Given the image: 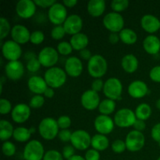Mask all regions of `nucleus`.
<instances>
[{"label":"nucleus","mask_w":160,"mask_h":160,"mask_svg":"<svg viewBox=\"0 0 160 160\" xmlns=\"http://www.w3.org/2000/svg\"><path fill=\"white\" fill-rule=\"evenodd\" d=\"M137 120L135 113L128 108H123L117 111L113 117L115 125L120 128H131Z\"/></svg>","instance_id":"7"},{"label":"nucleus","mask_w":160,"mask_h":160,"mask_svg":"<svg viewBox=\"0 0 160 160\" xmlns=\"http://www.w3.org/2000/svg\"><path fill=\"white\" fill-rule=\"evenodd\" d=\"M45 154L43 145L35 139L29 141L24 146L23 152V159L25 160H42Z\"/></svg>","instance_id":"5"},{"label":"nucleus","mask_w":160,"mask_h":160,"mask_svg":"<svg viewBox=\"0 0 160 160\" xmlns=\"http://www.w3.org/2000/svg\"><path fill=\"white\" fill-rule=\"evenodd\" d=\"M125 143L128 151L136 152L144 148L145 144V137L141 131L133 130L127 134Z\"/></svg>","instance_id":"8"},{"label":"nucleus","mask_w":160,"mask_h":160,"mask_svg":"<svg viewBox=\"0 0 160 160\" xmlns=\"http://www.w3.org/2000/svg\"><path fill=\"white\" fill-rule=\"evenodd\" d=\"M157 160H160V156H159V158H158V159H157Z\"/></svg>","instance_id":"61"},{"label":"nucleus","mask_w":160,"mask_h":160,"mask_svg":"<svg viewBox=\"0 0 160 160\" xmlns=\"http://www.w3.org/2000/svg\"><path fill=\"white\" fill-rule=\"evenodd\" d=\"M28 87L32 93L35 95H42L48 86L44 78L34 75L28 79Z\"/></svg>","instance_id":"22"},{"label":"nucleus","mask_w":160,"mask_h":160,"mask_svg":"<svg viewBox=\"0 0 160 160\" xmlns=\"http://www.w3.org/2000/svg\"><path fill=\"white\" fill-rule=\"evenodd\" d=\"M41 67H42V64L39 62L38 57L28 61L26 65V68L28 69V71L31 72V73H36V72H38L40 70Z\"/></svg>","instance_id":"45"},{"label":"nucleus","mask_w":160,"mask_h":160,"mask_svg":"<svg viewBox=\"0 0 160 160\" xmlns=\"http://www.w3.org/2000/svg\"><path fill=\"white\" fill-rule=\"evenodd\" d=\"M111 9L113 12L120 13L122 11H124L129 6L128 0H112L110 3Z\"/></svg>","instance_id":"35"},{"label":"nucleus","mask_w":160,"mask_h":160,"mask_svg":"<svg viewBox=\"0 0 160 160\" xmlns=\"http://www.w3.org/2000/svg\"><path fill=\"white\" fill-rule=\"evenodd\" d=\"M108 70V62L104 56L95 54L88 61V71L91 77L101 78L106 73Z\"/></svg>","instance_id":"1"},{"label":"nucleus","mask_w":160,"mask_h":160,"mask_svg":"<svg viewBox=\"0 0 160 160\" xmlns=\"http://www.w3.org/2000/svg\"><path fill=\"white\" fill-rule=\"evenodd\" d=\"M103 25L110 33H120L124 27V19L119 12H110L105 15L102 20Z\"/></svg>","instance_id":"6"},{"label":"nucleus","mask_w":160,"mask_h":160,"mask_svg":"<svg viewBox=\"0 0 160 160\" xmlns=\"http://www.w3.org/2000/svg\"><path fill=\"white\" fill-rule=\"evenodd\" d=\"M151 136L155 142H160V123H156L152 127L151 131Z\"/></svg>","instance_id":"51"},{"label":"nucleus","mask_w":160,"mask_h":160,"mask_svg":"<svg viewBox=\"0 0 160 160\" xmlns=\"http://www.w3.org/2000/svg\"><path fill=\"white\" fill-rule=\"evenodd\" d=\"M67 10L66 6L62 3L56 2L48 9V18L52 23L62 25L67 18Z\"/></svg>","instance_id":"12"},{"label":"nucleus","mask_w":160,"mask_h":160,"mask_svg":"<svg viewBox=\"0 0 160 160\" xmlns=\"http://www.w3.org/2000/svg\"><path fill=\"white\" fill-rule=\"evenodd\" d=\"M141 26L146 32L154 34L160 29V20L156 16L145 14L141 19Z\"/></svg>","instance_id":"23"},{"label":"nucleus","mask_w":160,"mask_h":160,"mask_svg":"<svg viewBox=\"0 0 160 160\" xmlns=\"http://www.w3.org/2000/svg\"><path fill=\"white\" fill-rule=\"evenodd\" d=\"M31 109L29 105L25 103H18L12 108L10 113L11 118L17 123H25L31 117Z\"/></svg>","instance_id":"16"},{"label":"nucleus","mask_w":160,"mask_h":160,"mask_svg":"<svg viewBox=\"0 0 160 160\" xmlns=\"http://www.w3.org/2000/svg\"><path fill=\"white\" fill-rule=\"evenodd\" d=\"M16 148L15 145L12 142H9V141H6L2 143V151L4 156H7V157H11V156H14L16 153Z\"/></svg>","instance_id":"37"},{"label":"nucleus","mask_w":160,"mask_h":160,"mask_svg":"<svg viewBox=\"0 0 160 160\" xmlns=\"http://www.w3.org/2000/svg\"><path fill=\"white\" fill-rule=\"evenodd\" d=\"M149 77L154 82L160 83V66H156L151 69Z\"/></svg>","instance_id":"49"},{"label":"nucleus","mask_w":160,"mask_h":160,"mask_svg":"<svg viewBox=\"0 0 160 160\" xmlns=\"http://www.w3.org/2000/svg\"><path fill=\"white\" fill-rule=\"evenodd\" d=\"M31 34V33L30 32L28 28L22 24L14 25L10 33L12 40L18 43L19 45H23L30 42Z\"/></svg>","instance_id":"20"},{"label":"nucleus","mask_w":160,"mask_h":160,"mask_svg":"<svg viewBox=\"0 0 160 160\" xmlns=\"http://www.w3.org/2000/svg\"><path fill=\"white\" fill-rule=\"evenodd\" d=\"M156 106L158 108V109H160V98H159V99H158L157 101H156Z\"/></svg>","instance_id":"60"},{"label":"nucleus","mask_w":160,"mask_h":160,"mask_svg":"<svg viewBox=\"0 0 160 160\" xmlns=\"http://www.w3.org/2000/svg\"><path fill=\"white\" fill-rule=\"evenodd\" d=\"M63 159L62 153L57 150L51 149L45 152L42 160H63Z\"/></svg>","instance_id":"43"},{"label":"nucleus","mask_w":160,"mask_h":160,"mask_svg":"<svg viewBox=\"0 0 160 160\" xmlns=\"http://www.w3.org/2000/svg\"><path fill=\"white\" fill-rule=\"evenodd\" d=\"M100 102V96L98 92L89 89L85 91L81 97V103L87 110H94L98 108Z\"/></svg>","instance_id":"17"},{"label":"nucleus","mask_w":160,"mask_h":160,"mask_svg":"<svg viewBox=\"0 0 160 160\" xmlns=\"http://www.w3.org/2000/svg\"><path fill=\"white\" fill-rule=\"evenodd\" d=\"M116 106H117V104H116L115 101L109 99V98H105V99L102 100L98 109L100 114L102 115L109 116L112 112H114Z\"/></svg>","instance_id":"32"},{"label":"nucleus","mask_w":160,"mask_h":160,"mask_svg":"<svg viewBox=\"0 0 160 160\" xmlns=\"http://www.w3.org/2000/svg\"><path fill=\"white\" fill-rule=\"evenodd\" d=\"M56 49H57L59 54L62 55V56H68V55L71 54L73 48L70 42L62 41L58 44Z\"/></svg>","instance_id":"36"},{"label":"nucleus","mask_w":160,"mask_h":160,"mask_svg":"<svg viewBox=\"0 0 160 160\" xmlns=\"http://www.w3.org/2000/svg\"><path fill=\"white\" fill-rule=\"evenodd\" d=\"M36 6L34 1L31 0H20L16 4V12L20 17L29 19L34 15L36 12Z\"/></svg>","instance_id":"18"},{"label":"nucleus","mask_w":160,"mask_h":160,"mask_svg":"<svg viewBox=\"0 0 160 160\" xmlns=\"http://www.w3.org/2000/svg\"><path fill=\"white\" fill-rule=\"evenodd\" d=\"M85 160H100V153L94 148L88 149L84 155Z\"/></svg>","instance_id":"47"},{"label":"nucleus","mask_w":160,"mask_h":160,"mask_svg":"<svg viewBox=\"0 0 160 160\" xmlns=\"http://www.w3.org/2000/svg\"><path fill=\"white\" fill-rule=\"evenodd\" d=\"M38 59L42 67H55L59 61V52L57 49L51 46L44 47L38 55Z\"/></svg>","instance_id":"9"},{"label":"nucleus","mask_w":160,"mask_h":160,"mask_svg":"<svg viewBox=\"0 0 160 160\" xmlns=\"http://www.w3.org/2000/svg\"><path fill=\"white\" fill-rule=\"evenodd\" d=\"M120 41L126 45H134L138 41V34L135 31L131 28H123L120 33Z\"/></svg>","instance_id":"31"},{"label":"nucleus","mask_w":160,"mask_h":160,"mask_svg":"<svg viewBox=\"0 0 160 160\" xmlns=\"http://www.w3.org/2000/svg\"><path fill=\"white\" fill-rule=\"evenodd\" d=\"M94 127L98 134L107 135L113 131L115 123L113 119L111 118L109 116L100 114L94 120Z\"/></svg>","instance_id":"13"},{"label":"nucleus","mask_w":160,"mask_h":160,"mask_svg":"<svg viewBox=\"0 0 160 160\" xmlns=\"http://www.w3.org/2000/svg\"><path fill=\"white\" fill-rule=\"evenodd\" d=\"M24 66L20 60L8 62L5 66V74L12 81H18L24 74Z\"/></svg>","instance_id":"15"},{"label":"nucleus","mask_w":160,"mask_h":160,"mask_svg":"<svg viewBox=\"0 0 160 160\" xmlns=\"http://www.w3.org/2000/svg\"><path fill=\"white\" fill-rule=\"evenodd\" d=\"M70 43L71 44L73 49L80 52L87 48L89 43V38L87 34L81 32L72 36Z\"/></svg>","instance_id":"27"},{"label":"nucleus","mask_w":160,"mask_h":160,"mask_svg":"<svg viewBox=\"0 0 160 160\" xmlns=\"http://www.w3.org/2000/svg\"><path fill=\"white\" fill-rule=\"evenodd\" d=\"M62 155L64 159L67 160L75 156V148L72 145H67L63 147L62 152Z\"/></svg>","instance_id":"46"},{"label":"nucleus","mask_w":160,"mask_h":160,"mask_svg":"<svg viewBox=\"0 0 160 160\" xmlns=\"http://www.w3.org/2000/svg\"><path fill=\"white\" fill-rule=\"evenodd\" d=\"M38 132L41 137L47 141L56 138L59 132L57 120L52 117H45L42 119L38 125Z\"/></svg>","instance_id":"3"},{"label":"nucleus","mask_w":160,"mask_h":160,"mask_svg":"<svg viewBox=\"0 0 160 160\" xmlns=\"http://www.w3.org/2000/svg\"><path fill=\"white\" fill-rule=\"evenodd\" d=\"M2 53L3 57L9 62L19 60L22 56V48L20 45L12 40H7L2 43Z\"/></svg>","instance_id":"11"},{"label":"nucleus","mask_w":160,"mask_h":160,"mask_svg":"<svg viewBox=\"0 0 160 160\" xmlns=\"http://www.w3.org/2000/svg\"><path fill=\"white\" fill-rule=\"evenodd\" d=\"M134 113H135L136 117L138 120H142L145 121L148 119H149V117L152 115V108L147 103H141L138 106L136 107L135 111H134Z\"/></svg>","instance_id":"33"},{"label":"nucleus","mask_w":160,"mask_h":160,"mask_svg":"<svg viewBox=\"0 0 160 160\" xmlns=\"http://www.w3.org/2000/svg\"><path fill=\"white\" fill-rule=\"evenodd\" d=\"M35 132V128H27L25 127H18L15 128L12 138L18 142H26L31 138V134Z\"/></svg>","instance_id":"28"},{"label":"nucleus","mask_w":160,"mask_h":160,"mask_svg":"<svg viewBox=\"0 0 160 160\" xmlns=\"http://www.w3.org/2000/svg\"><path fill=\"white\" fill-rule=\"evenodd\" d=\"M109 145V140L106 135L101 134H96L92 137L91 146L92 148L98 152L105 151Z\"/></svg>","instance_id":"29"},{"label":"nucleus","mask_w":160,"mask_h":160,"mask_svg":"<svg viewBox=\"0 0 160 160\" xmlns=\"http://www.w3.org/2000/svg\"><path fill=\"white\" fill-rule=\"evenodd\" d=\"M64 69L67 75L71 78H78L83 72V63L77 56H70L65 62Z\"/></svg>","instance_id":"19"},{"label":"nucleus","mask_w":160,"mask_h":160,"mask_svg":"<svg viewBox=\"0 0 160 160\" xmlns=\"http://www.w3.org/2000/svg\"><path fill=\"white\" fill-rule=\"evenodd\" d=\"M45 104V98L42 95H34L30 99L29 106L32 109H39Z\"/></svg>","instance_id":"38"},{"label":"nucleus","mask_w":160,"mask_h":160,"mask_svg":"<svg viewBox=\"0 0 160 160\" xmlns=\"http://www.w3.org/2000/svg\"><path fill=\"white\" fill-rule=\"evenodd\" d=\"M111 148H112V152H114L115 153H117V154L123 153L127 149L125 141L121 140V139H117V140L113 141L111 145Z\"/></svg>","instance_id":"40"},{"label":"nucleus","mask_w":160,"mask_h":160,"mask_svg":"<svg viewBox=\"0 0 160 160\" xmlns=\"http://www.w3.org/2000/svg\"><path fill=\"white\" fill-rule=\"evenodd\" d=\"M128 92L134 98H142L149 93L146 83L141 80H135L129 84Z\"/></svg>","instance_id":"21"},{"label":"nucleus","mask_w":160,"mask_h":160,"mask_svg":"<svg viewBox=\"0 0 160 160\" xmlns=\"http://www.w3.org/2000/svg\"><path fill=\"white\" fill-rule=\"evenodd\" d=\"M62 4L66 7L72 8L78 4V1L77 0H64V1H62Z\"/></svg>","instance_id":"56"},{"label":"nucleus","mask_w":160,"mask_h":160,"mask_svg":"<svg viewBox=\"0 0 160 160\" xmlns=\"http://www.w3.org/2000/svg\"><path fill=\"white\" fill-rule=\"evenodd\" d=\"M67 34L62 25H57L55 26L51 31V37L54 40H61Z\"/></svg>","instance_id":"39"},{"label":"nucleus","mask_w":160,"mask_h":160,"mask_svg":"<svg viewBox=\"0 0 160 160\" xmlns=\"http://www.w3.org/2000/svg\"><path fill=\"white\" fill-rule=\"evenodd\" d=\"M34 2H35L36 6H40L42 8H48L49 9L56 2L55 0H35Z\"/></svg>","instance_id":"52"},{"label":"nucleus","mask_w":160,"mask_h":160,"mask_svg":"<svg viewBox=\"0 0 160 160\" xmlns=\"http://www.w3.org/2000/svg\"><path fill=\"white\" fill-rule=\"evenodd\" d=\"M87 9L92 17H100L106 10V2L105 0H90L88 2Z\"/></svg>","instance_id":"26"},{"label":"nucleus","mask_w":160,"mask_h":160,"mask_svg":"<svg viewBox=\"0 0 160 160\" xmlns=\"http://www.w3.org/2000/svg\"><path fill=\"white\" fill-rule=\"evenodd\" d=\"M159 147H160V142H159Z\"/></svg>","instance_id":"62"},{"label":"nucleus","mask_w":160,"mask_h":160,"mask_svg":"<svg viewBox=\"0 0 160 160\" xmlns=\"http://www.w3.org/2000/svg\"><path fill=\"white\" fill-rule=\"evenodd\" d=\"M12 110V106L10 101L6 98H2L0 99V113L2 115H6V114H9V112L11 113Z\"/></svg>","instance_id":"42"},{"label":"nucleus","mask_w":160,"mask_h":160,"mask_svg":"<svg viewBox=\"0 0 160 160\" xmlns=\"http://www.w3.org/2000/svg\"><path fill=\"white\" fill-rule=\"evenodd\" d=\"M143 48L147 53L156 55L160 50V39L154 34H149L143 40Z\"/></svg>","instance_id":"24"},{"label":"nucleus","mask_w":160,"mask_h":160,"mask_svg":"<svg viewBox=\"0 0 160 160\" xmlns=\"http://www.w3.org/2000/svg\"><path fill=\"white\" fill-rule=\"evenodd\" d=\"M67 73L65 70L58 67L48 68L44 74V79L46 81L48 87L52 88H59L67 81Z\"/></svg>","instance_id":"2"},{"label":"nucleus","mask_w":160,"mask_h":160,"mask_svg":"<svg viewBox=\"0 0 160 160\" xmlns=\"http://www.w3.org/2000/svg\"><path fill=\"white\" fill-rule=\"evenodd\" d=\"M14 128L12 123L6 120H1L0 121V139L3 142H6L12 137Z\"/></svg>","instance_id":"30"},{"label":"nucleus","mask_w":160,"mask_h":160,"mask_svg":"<svg viewBox=\"0 0 160 160\" xmlns=\"http://www.w3.org/2000/svg\"><path fill=\"white\" fill-rule=\"evenodd\" d=\"M79 55L82 59H85V60L88 61L92 57L93 55L92 54V52L88 49V48H84V49H82L81 51L79 52Z\"/></svg>","instance_id":"54"},{"label":"nucleus","mask_w":160,"mask_h":160,"mask_svg":"<svg viewBox=\"0 0 160 160\" xmlns=\"http://www.w3.org/2000/svg\"><path fill=\"white\" fill-rule=\"evenodd\" d=\"M133 127H134V130L142 132V131L146 128V123H145V122L144 121V120L137 119V120H135V122H134Z\"/></svg>","instance_id":"53"},{"label":"nucleus","mask_w":160,"mask_h":160,"mask_svg":"<svg viewBox=\"0 0 160 160\" xmlns=\"http://www.w3.org/2000/svg\"><path fill=\"white\" fill-rule=\"evenodd\" d=\"M62 26L67 34L73 36L81 32L83 28V19L78 14H71L67 17Z\"/></svg>","instance_id":"14"},{"label":"nucleus","mask_w":160,"mask_h":160,"mask_svg":"<svg viewBox=\"0 0 160 160\" xmlns=\"http://www.w3.org/2000/svg\"><path fill=\"white\" fill-rule=\"evenodd\" d=\"M45 40V34L42 31H34L31 32V38H30V42L34 45H40Z\"/></svg>","instance_id":"41"},{"label":"nucleus","mask_w":160,"mask_h":160,"mask_svg":"<svg viewBox=\"0 0 160 160\" xmlns=\"http://www.w3.org/2000/svg\"><path fill=\"white\" fill-rule=\"evenodd\" d=\"M91 142H92V137L89 133H88V131L79 129L72 133L70 143L74 147L75 149L80 151L87 150L91 146Z\"/></svg>","instance_id":"10"},{"label":"nucleus","mask_w":160,"mask_h":160,"mask_svg":"<svg viewBox=\"0 0 160 160\" xmlns=\"http://www.w3.org/2000/svg\"><path fill=\"white\" fill-rule=\"evenodd\" d=\"M44 95H45L46 98H52V97L55 95L54 89L50 87H48V88H47L46 90H45V92H44Z\"/></svg>","instance_id":"57"},{"label":"nucleus","mask_w":160,"mask_h":160,"mask_svg":"<svg viewBox=\"0 0 160 160\" xmlns=\"http://www.w3.org/2000/svg\"><path fill=\"white\" fill-rule=\"evenodd\" d=\"M11 30L12 28L9 20L3 17H0V39L3 40L7 37L9 33H11Z\"/></svg>","instance_id":"34"},{"label":"nucleus","mask_w":160,"mask_h":160,"mask_svg":"<svg viewBox=\"0 0 160 160\" xmlns=\"http://www.w3.org/2000/svg\"><path fill=\"white\" fill-rule=\"evenodd\" d=\"M72 133L73 132H71L69 129L60 130L59 134H58V138L62 142H70L72 137Z\"/></svg>","instance_id":"48"},{"label":"nucleus","mask_w":160,"mask_h":160,"mask_svg":"<svg viewBox=\"0 0 160 160\" xmlns=\"http://www.w3.org/2000/svg\"><path fill=\"white\" fill-rule=\"evenodd\" d=\"M38 56H36L35 53L32 52H28L24 54V59H27L28 61L31 60V59H34V58H37Z\"/></svg>","instance_id":"58"},{"label":"nucleus","mask_w":160,"mask_h":160,"mask_svg":"<svg viewBox=\"0 0 160 160\" xmlns=\"http://www.w3.org/2000/svg\"><path fill=\"white\" fill-rule=\"evenodd\" d=\"M104 84L105 82H103V81L102 80V78H96V79L94 80L92 83V90L95 91L96 92H99L103 90V88H104Z\"/></svg>","instance_id":"50"},{"label":"nucleus","mask_w":160,"mask_h":160,"mask_svg":"<svg viewBox=\"0 0 160 160\" xmlns=\"http://www.w3.org/2000/svg\"><path fill=\"white\" fill-rule=\"evenodd\" d=\"M120 40V35L119 33H110L109 35V41L111 44L115 45V44L118 43L119 41Z\"/></svg>","instance_id":"55"},{"label":"nucleus","mask_w":160,"mask_h":160,"mask_svg":"<svg viewBox=\"0 0 160 160\" xmlns=\"http://www.w3.org/2000/svg\"><path fill=\"white\" fill-rule=\"evenodd\" d=\"M68 160H85V159H84V157L80 156V155H75V156H73V157H71Z\"/></svg>","instance_id":"59"},{"label":"nucleus","mask_w":160,"mask_h":160,"mask_svg":"<svg viewBox=\"0 0 160 160\" xmlns=\"http://www.w3.org/2000/svg\"><path fill=\"white\" fill-rule=\"evenodd\" d=\"M139 61L134 54H127L122 58L121 67L125 72L128 73H133L138 70Z\"/></svg>","instance_id":"25"},{"label":"nucleus","mask_w":160,"mask_h":160,"mask_svg":"<svg viewBox=\"0 0 160 160\" xmlns=\"http://www.w3.org/2000/svg\"><path fill=\"white\" fill-rule=\"evenodd\" d=\"M71 119L68 116L62 115L57 119L58 126L60 130L69 129V128L71 126Z\"/></svg>","instance_id":"44"},{"label":"nucleus","mask_w":160,"mask_h":160,"mask_svg":"<svg viewBox=\"0 0 160 160\" xmlns=\"http://www.w3.org/2000/svg\"><path fill=\"white\" fill-rule=\"evenodd\" d=\"M102 92L106 98L113 101L120 100L122 98L123 84L118 78H109L105 81Z\"/></svg>","instance_id":"4"}]
</instances>
